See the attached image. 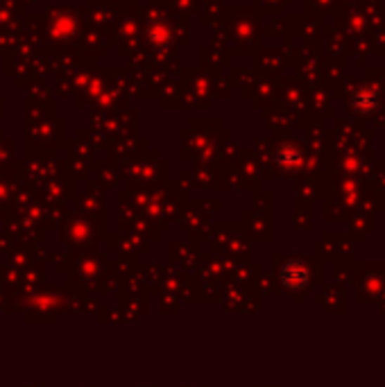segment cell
<instances>
[{
  "instance_id": "cell-1",
  "label": "cell",
  "mask_w": 385,
  "mask_h": 387,
  "mask_svg": "<svg viewBox=\"0 0 385 387\" xmlns=\"http://www.w3.org/2000/svg\"><path fill=\"white\" fill-rule=\"evenodd\" d=\"M275 161L281 168H288V170L297 168L301 163V152L295 145H290V143H283V145H279L275 152Z\"/></svg>"
},
{
  "instance_id": "cell-2",
  "label": "cell",
  "mask_w": 385,
  "mask_h": 387,
  "mask_svg": "<svg viewBox=\"0 0 385 387\" xmlns=\"http://www.w3.org/2000/svg\"><path fill=\"white\" fill-rule=\"evenodd\" d=\"M353 107L360 114H370L379 107V96L374 93V91H358L356 96H353Z\"/></svg>"
}]
</instances>
